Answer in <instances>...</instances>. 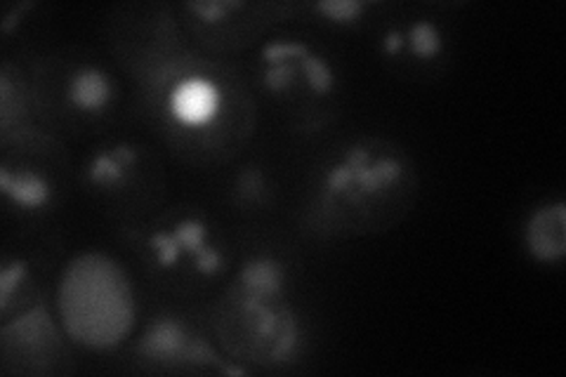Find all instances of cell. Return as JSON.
Masks as SVG:
<instances>
[{
    "mask_svg": "<svg viewBox=\"0 0 566 377\" xmlns=\"http://www.w3.org/2000/svg\"><path fill=\"white\" fill-rule=\"evenodd\" d=\"M145 95L166 145L197 166L229 160L253 135V97L218 60L185 50L145 76Z\"/></svg>",
    "mask_w": 566,
    "mask_h": 377,
    "instance_id": "6da1fadb",
    "label": "cell"
},
{
    "mask_svg": "<svg viewBox=\"0 0 566 377\" xmlns=\"http://www.w3.org/2000/svg\"><path fill=\"white\" fill-rule=\"evenodd\" d=\"M418 199L411 154L380 137H361L331 154L316 172L310 220L326 237H370L397 227Z\"/></svg>",
    "mask_w": 566,
    "mask_h": 377,
    "instance_id": "7a4b0ae2",
    "label": "cell"
},
{
    "mask_svg": "<svg viewBox=\"0 0 566 377\" xmlns=\"http://www.w3.org/2000/svg\"><path fill=\"white\" fill-rule=\"evenodd\" d=\"M57 310L66 337L85 349L109 352L135 328V295L120 264L102 253H83L60 279Z\"/></svg>",
    "mask_w": 566,
    "mask_h": 377,
    "instance_id": "3957f363",
    "label": "cell"
},
{
    "mask_svg": "<svg viewBox=\"0 0 566 377\" xmlns=\"http://www.w3.org/2000/svg\"><path fill=\"white\" fill-rule=\"evenodd\" d=\"M212 331L232 362L253 366H286L303 345V326L289 293H262L229 281Z\"/></svg>",
    "mask_w": 566,
    "mask_h": 377,
    "instance_id": "277c9868",
    "label": "cell"
},
{
    "mask_svg": "<svg viewBox=\"0 0 566 377\" xmlns=\"http://www.w3.org/2000/svg\"><path fill=\"white\" fill-rule=\"evenodd\" d=\"M151 276L177 293H199L229 272L224 233L201 210L177 208L149 224L139 248Z\"/></svg>",
    "mask_w": 566,
    "mask_h": 377,
    "instance_id": "5b68a950",
    "label": "cell"
},
{
    "mask_svg": "<svg viewBox=\"0 0 566 377\" xmlns=\"http://www.w3.org/2000/svg\"><path fill=\"white\" fill-rule=\"evenodd\" d=\"M255 76L272 102L295 116L326 114L324 109L338 95V64L305 35H276L262 43Z\"/></svg>",
    "mask_w": 566,
    "mask_h": 377,
    "instance_id": "8992f818",
    "label": "cell"
},
{
    "mask_svg": "<svg viewBox=\"0 0 566 377\" xmlns=\"http://www.w3.org/2000/svg\"><path fill=\"white\" fill-rule=\"evenodd\" d=\"M83 185L102 206L120 214H135L161 203L166 172L161 158L149 147L130 139H114L85 158Z\"/></svg>",
    "mask_w": 566,
    "mask_h": 377,
    "instance_id": "52a82bcc",
    "label": "cell"
},
{
    "mask_svg": "<svg viewBox=\"0 0 566 377\" xmlns=\"http://www.w3.org/2000/svg\"><path fill=\"white\" fill-rule=\"evenodd\" d=\"M135 358L151 370H218L227 375H248L245 366H232L210 345V339L199 333L185 316L158 314L149 318L135 343Z\"/></svg>",
    "mask_w": 566,
    "mask_h": 377,
    "instance_id": "ba28073f",
    "label": "cell"
},
{
    "mask_svg": "<svg viewBox=\"0 0 566 377\" xmlns=\"http://www.w3.org/2000/svg\"><path fill=\"white\" fill-rule=\"evenodd\" d=\"M50 304L41 300L39 304L20 316L6 321L0 326L3 339V368L17 362V370L31 375L57 373L60 362L66 358L64 337Z\"/></svg>",
    "mask_w": 566,
    "mask_h": 377,
    "instance_id": "9c48e42d",
    "label": "cell"
},
{
    "mask_svg": "<svg viewBox=\"0 0 566 377\" xmlns=\"http://www.w3.org/2000/svg\"><path fill=\"white\" fill-rule=\"evenodd\" d=\"M185 22L191 35H197L206 48L224 52L243 48L251 41H258L262 31H268V14L274 12V6L255 3H185L180 6Z\"/></svg>",
    "mask_w": 566,
    "mask_h": 377,
    "instance_id": "30bf717a",
    "label": "cell"
},
{
    "mask_svg": "<svg viewBox=\"0 0 566 377\" xmlns=\"http://www.w3.org/2000/svg\"><path fill=\"white\" fill-rule=\"evenodd\" d=\"M118 95L114 74L95 60L81 57L57 78V109L78 125L104 121L116 109Z\"/></svg>",
    "mask_w": 566,
    "mask_h": 377,
    "instance_id": "8fae6325",
    "label": "cell"
},
{
    "mask_svg": "<svg viewBox=\"0 0 566 377\" xmlns=\"http://www.w3.org/2000/svg\"><path fill=\"white\" fill-rule=\"evenodd\" d=\"M0 193L6 208L20 218H41L55 208L60 185L48 166L35 164L27 149L17 145V149H6L0 164Z\"/></svg>",
    "mask_w": 566,
    "mask_h": 377,
    "instance_id": "7c38bea8",
    "label": "cell"
},
{
    "mask_svg": "<svg viewBox=\"0 0 566 377\" xmlns=\"http://www.w3.org/2000/svg\"><path fill=\"white\" fill-rule=\"evenodd\" d=\"M449 35L432 17L395 24L380 35V55L395 60L401 66L428 69L437 64L449 50Z\"/></svg>",
    "mask_w": 566,
    "mask_h": 377,
    "instance_id": "4fadbf2b",
    "label": "cell"
},
{
    "mask_svg": "<svg viewBox=\"0 0 566 377\" xmlns=\"http://www.w3.org/2000/svg\"><path fill=\"white\" fill-rule=\"evenodd\" d=\"M522 243L538 264H559L566 255V203L545 201L531 210L522 229Z\"/></svg>",
    "mask_w": 566,
    "mask_h": 377,
    "instance_id": "5bb4252c",
    "label": "cell"
},
{
    "mask_svg": "<svg viewBox=\"0 0 566 377\" xmlns=\"http://www.w3.org/2000/svg\"><path fill=\"white\" fill-rule=\"evenodd\" d=\"M41 300V285L35 281L31 262L20 255H6L3 272H0V318L3 323L29 312Z\"/></svg>",
    "mask_w": 566,
    "mask_h": 377,
    "instance_id": "9a60e30c",
    "label": "cell"
},
{
    "mask_svg": "<svg viewBox=\"0 0 566 377\" xmlns=\"http://www.w3.org/2000/svg\"><path fill=\"white\" fill-rule=\"evenodd\" d=\"M234 193L239 206L248 210H264L272 208L274 203V189L268 179V172L258 166H245L241 168L237 182H234Z\"/></svg>",
    "mask_w": 566,
    "mask_h": 377,
    "instance_id": "2e32d148",
    "label": "cell"
},
{
    "mask_svg": "<svg viewBox=\"0 0 566 377\" xmlns=\"http://www.w3.org/2000/svg\"><path fill=\"white\" fill-rule=\"evenodd\" d=\"M370 3H364V0H322V3H312L310 10L322 17L324 22L333 27H357L361 20H366V14L370 12Z\"/></svg>",
    "mask_w": 566,
    "mask_h": 377,
    "instance_id": "e0dca14e",
    "label": "cell"
}]
</instances>
